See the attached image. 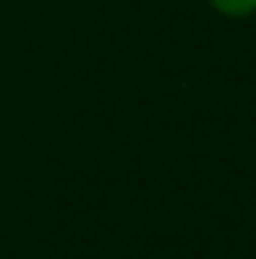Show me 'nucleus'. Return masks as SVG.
Instances as JSON below:
<instances>
[{"instance_id":"nucleus-1","label":"nucleus","mask_w":256,"mask_h":259,"mask_svg":"<svg viewBox=\"0 0 256 259\" xmlns=\"http://www.w3.org/2000/svg\"><path fill=\"white\" fill-rule=\"evenodd\" d=\"M220 15H229V18H241V15H250L256 12V0H208Z\"/></svg>"}]
</instances>
